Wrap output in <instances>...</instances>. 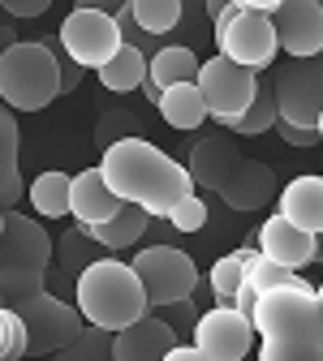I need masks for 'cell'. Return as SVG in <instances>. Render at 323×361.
I'll return each instance as SVG.
<instances>
[{
  "label": "cell",
  "instance_id": "29",
  "mask_svg": "<svg viewBox=\"0 0 323 361\" xmlns=\"http://www.w3.org/2000/svg\"><path fill=\"white\" fill-rule=\"evenodd\" d=\"M43 288H48V271L43 267H0V293H5L9 310H18L22 301H30Z\"/></svg>",
  "mask_w": 323,
  "mask_h": 361
},
{
  "label": "cell",
  "instance_id": "5",
  "mask_svg": "<svg viewBox=\"0 0 323 361\" xmlns=\"http://www.w3.org/2000/svg\"><path fill=\"white\" fill-rule=\"evenodd\" d=\"M211 35H216L220 56H228L233 65H246V69H254V73H267V65L276 61V52H281V43H276V26H271V13H259V9L228 5V9L211 22Z\"/></svg>",
  "mask_w": 323,
  "mask_h": 361
},
{
  "label": "cell",
  "instance_id": "36",
  "mask_svg": "<svg viewBox=\"0 0 323 361\" xmlns=\"http://www.w3.org/2000/svg\"><path fill=\"white\" fill-rule=\"evenodd\" d=\"M52 0H0V9H5L9 18H39V13H48Z\"/></svg>",
  "mask_w": 323,
  "mask_h": 361
},
{
  "label": "cell",
  "instance_id": "13",
  "mask_svg": "<svg viewBox=\"0 0 323 361\" xmlns=\"http://www.w3.org/2000/svg\"><path fill=\"white\" fill-rule=\"evenodd\" d=\"M57 241L48 237L39 219H26L22 211H5V233H0V267H43L52 271Z\"/></svg>",
  "mask_w": 323,
  "mask_h": 361
},
{
  "label": "cell",
  "instance_id": "25",
  "mask_svg": "<svg viewBox=\"0 0 323 361\" xmlns=\"http://www.w3.org/2000/svg\"><path fill=\"white\" fill-rule=\"evenodd\" d=\"M250 254H254V245H246V250H233V254L216 258L211 276H207V284H211V293H216V305H237V293H242V284H246Z\"/></svg>",
  "mask_w": 323,
  "mask_h": 361
},
{
  "label": "cell",
  "instance_id": "24",
  "mask_svg": "<svg viewBox=\"0 0 323 361\" xmlns=\"http://www.w3.org/2000/svg\"><path fill=\"white\" fill-rule=\"evenodd\" d=\"M95 73H100L104 90H112V95H129V90H138L147 82V56L138 48H129V43H121V52L104 69H95Z\"/></svg>",
  "mask_w": 323,
  "mask_h": 361
},
{
  "label": "cell",
  "instance_id": "9",
  "mask_svg": "<svg viewBox=\"0 0 323 361\" xmlns=\"http://www.w3.org/2000/svg\"><path fill=\"white\" fill-rule=\"evenodd\" d=\"M276 86V108H281V121L315 129L319 112H323V52L319 56H302V61H285L271 78Z\"/></svg>",
  "mask_w": 323,
  "mask_h": 361
},
{
  "label": "cell",
  "instance_id": "6",
  "mask_svg": "<svg viewBox=\"0 0 323 361\" xmlns=\"http://www.w3.org/2000/svg\"><path fill=\"white\" fill-rule=\"evenodd\" d=\"M129 267H134V276L143 280L151 310L186 301V297L199 293V267H194V258L186 250H177V245H147V250L134 254Z\"/></svg>",
  "mask_w": 323,
  "mask_h": 361
},
{
  "label": "cell",
  "instance_id": "19",
  "mask_svg": "<svg viewBox=\"0 0 323 361\" xmlns=\"http://www.w3.org/2000/svg\"><path fill=\"white\" fill-rule=\"evenodd\" d=\"M276 202H281V215L298 224L302 233H323V176H293L276 194Z\"/></svg>",
  "mask_w": 323,
  "mask_h": 361
},
{
  "label": "cell",
  "instance_id": "30",
  "mask_svg": "<svg viewBox=\"0 0 323 361\" xmlns=\"http://www.w3.org/2000/svg\"><path fill=\"white\" fill-rule=\"evenodd\" d=\"M52 361H112V331L82 327V336L69 340L61 353H52Z\"/></svg>",
  "mask_w": 323,
  "mask_h": 361
},
{
  "label": "cell",
  "instance_id": "34",
  "mask_svg": "<svg viewBox=\"0 0 323 361\" xmlns=\"http://www.w3.org/2000/svg\"><path fill=\"white\" fill-rule=\"evenodd\" d=\"M199 22H207V5H203V0H181V26H177V35H199Z\"/></svg>",
  "mask_w": 323,
  "mask_h": 361
},
{
  "label": "cell",
  "instance_id": "10",
  "mask_svg": "<svg viewBox=\"0 0 323 361\" xmlns=\"http://www.w3.org/2000/svg\"><path fill=\"white\" fill-rule=\"evenodd\" d=\"M61 48L65 56H74L82 69H104L117 52H121V30L117 18L100 13V9H74L61 22Z\"/></svg>",
  "mask_w": 323,
  "mask_h": 361
},
{
  "label": "cell",
  "instance_id": "8",
  "mask_svg": "<svg viewBox=\"0 0 323 361\" xmlns=\"http://www.w3.org/2000/svg\"><path fill=\"white\" fill-rule=\"evenodd\" d=\"M254 86H259V73L246 69V65H233L228 56H211L199 65V90H203V104H207V116L220 121L224 129L233 125L250 99H254Z\"/></svg>",
  "mask_w": 323,
  "mask_h": 361
},
{
  "label": "cell",
  "instance_id": "32",
  "mask_svg": "<svg viewBox=\"0 0 323 361\" xmlns=\"http://www.w3.org/2000/svg\"><path fill=\"white\" fill-rule=\"evenodd\" d=\"M164 219H168L172 233H199L203 224H207V202H203L199 194H190V198H181Z\"/></svg>",
  "mask_w": 323,
  "mask_h": 361
},
{
  "label": "cell",
  "instance_id": "33",
  "mask_svg": "<svg viewBox=\"0 0 323 361\" xmlns=\"http://www.w3.org/2000/svg\"><path fill=\"white\" fill-rule=\"evenodd\" d=\"M160 319L177 331V340L186 344L190 336H194V327H199V305H194V297H186V301H172V305H160L155 310Z\"/></svg>",
  "mask_w": 323,
  "mask_h": 361
},
{
  "label": "cell",
  "instance_id": "45",
  "mask_svg": "<svg viewBox=\"0 0 323 361\" xmlns=\"http://www.w3.org/2000/svg\"><path fill=\"white\" fill-rule=\"evenodd\" d=\"M0 233H5V211H0Z\"/></svg>",
  "mask_w": 323,
  "mask_h": 361
},
{
  "label": "cell",
  "instance_id": "40",
  "mask_svg": "<svg viewBox=\"0 0 323 361\" xmlns=\"http://www.w3.org/2000/svg\"><path fill=\"white\" fill-rule=\"evenodd\" d=\"M203 5H207V22H216L228 5H233V0H203Z\"/></svg>",
  "mask_w": 323,
  "mask_h": 361
},
{
  "label": "cell",
  "instance_id": "4",
  "mask_svg": "<svg viewBox=\"0 0 323 361\" xmlns=\"http://www.w3.org/2000/svg\"><path fill=\"white\" fill-rule=\"evenodd\" d=\"M52 99H61V69L48 43L30 39L0 48V104L13 112H43Z\"/></svg>",
  "mask_w": 323,
  "mask_h": 361
},
{
  "label": "cell",
  "instance_id": "35",
  "mask_svg": "<svg viewBox=\"0 0 323 361\" xmlns=\"http://www.w3.org/2000/svg\"><path fill=\"white\" fill-rule=\"evenodd\" d=\"M276 133H281L289 147H315L319 142L315 129H302V125H289V121H276Z\"/></svg>",
  "mask_w": 323,
  "mask_h": 361
},
{
  "label": "cell",
  "instance_id": "16",
  "mask_svg": "<svg viewBox=\"0 0 323 361\" xmlns=\"http://www.w3.org/2000/svg\"><path fill=\"white\" fill-rule=\"evenodd\" d=\"M246 155L237 151V142L228 138V133H207V138H199L190 147V180L203 190H220L228 176H233V168L242 164Z\"/></svg>",
  "mask_w": 323,
  "mask_h": 361
},
{
  "label": "cell",
  "instance_id": "3",
  "mask_svg": "<svg viewBox=\"0 0 323 361\" xmlns=\"http://www.w3.org/2000/svg\"><path fill=\"white\" fill-rule=\"evenodd\" d=\"M74 305L82 314L86 327H104V331H125L129 323H138L143 314H151L147 288L134 276V267L100 254L95 262H86L74 280Z\"/></svg>",
  "mask_w": 323,
  "mask_h": 361
},
{
  "label": "cell",
  "instance_id": "22",
  "mask_svg": "<svg viewBox=\"0 0 323 361\" xmlns=\"http://www.w3.org/2000/svg\"><path fill=\"white\" fill-rule=\"evenodd\" d=\"M164 125L181 129V133H190L207 121V104H203V90L199 82H177V86H164L160 90V99H155Z\"/></svg>",
  "mask_w": 323,
  "mask_h": 361
},
{
  "label": "cell",
  "instance_id": "23",
  "mask_svg": "<svg viewBox=\"0 0 323 361\" xmlns=\"http://www.w3.org/2000/svg\"><path fill=\"white\" fill-rule=\"evenodd\" d=\"M199 52L186 48V43H164V48L147 61V82L155 90L177 86V82H199Z\"/></svg>",
  "mask_w": 323,
  "mask_h": 361
},
{
  "label": "cell",
  "instance_id": "31",
  "mask_svg": "<svg viewBox=\"0 0 323 361\" xmlns=\"http://www.w3.org/2000/svg\"><path fill=\"white\" fill-rule=\"evenodd\" d=\"M57 258H61V271H69V276L78 280V271L86 267V262H95L100 254H95V241L86 237V228L78 224L74 233H65L61 241H57Z\"/></svg>",
  "mask_w": 323,
  "mask_h": 361
},
{
  "label": "cell",
  "instance_id": "43",
  "mask_svg": "<svg viewBox=\"0 0 323 361\" xmlns=\"http://www.w3.org/2000/svg\"><path fill=\"white\" fill-rule=\"evenodd\" d=\"M315 133H319V142H323V112H319V121H315Z\"/></svg>",
  "mask_w": 323,
  "mask_h": 361
},
{
  "label": "cell",
  "instance_id": "42",
  "mask_svg": "<svg viewBox=\"0 0 323 361\" xmlns=\"http://www.w3.org/2000/svg\"><path fill=\"white\" fill-rule=\"evenodd\" d=\"M315 262H323V233H315Z\"/></svg>",
  "mask_w": 323,
  "mask_h": 361
},
{
  "label": "cell",
  "instance_id": "1",
  "mask_svg": "<svg viewBox=\"0 0 323 361\" xmlns=\"http://www.w3.org/2000/svg\"><path fill=\"white\" fill-rule=\"evenodd\" d=\"M100 172L108 180V190L121 198V202H134L143 207L147 215L164 219L181 198L194 194V180H190V168L177 164L172 155H164L155 142L147 138H117L104 159H100Z\"/></svg>",
  "mask_w": 323,
  "mask_h": 361
},
{
  "label": "cell",
  "instance_id": "11",
  "mask_svg": "<svg viewBox=\"0 0 323 361\" xmlns=\"http://www.w3.org/2000/svg\"><path fill=\"white\" fill-rule=\"evenodd\" d=\"M254 323L237 305H211L207 314H199V327L190 336V344L207 361H242L254 348Z\"/></svg>",
  "mask_w": 323,
  "mask_h": 361
},
{
  "label": "cell",
  "instance_id": "38",
  "mask_svg": "<svg viewBox=\"0 0 323 361\" xmlns=\"http://www.w3.org/2000/svg\"><path fill=\"white\" fill-rule=\"evenodd\" d=\"M164 361H207L194 344H172L168 353H164Z\"/></svg>",
  "mask_w": 323,
  "mask_h": 361
},
{
  "label": "cell",
  "instance_id": "2",
  "mask_svg": "<svg viewBox=\"0 0 323 361\" xmlns=\"http://www.w3.org/2000/svg\"><path fill=\"white\" fill-rule=\"evenodd\" d=\"M250 323L259 336V361H323V310L306 280L259 293Z\"/></svg>",
  "mask_w": 323,
  "mask_h": 361
},
{
  "label": "cell",
  "instance_id": "15",
  "mask_svg": "<svg viewBox=\"0 0 323 361\" xmlns=\"http://www.w3.org/2000/svg\"><path fill=\"white\" fill-rule=\"evenodd\" d=\"M181 344L177 331L160 319V314H143L125 331H112V361H164V353Z\"/></svg>",
  "mask_w": 323,
  "mask_h": 361
},
{
  "label": "cell",
  "instance_id": "28",
  "mask_svg": "<svg viewBox=\"0 0 323 361\" xmlns=\"http://www.w3.org/2000/svg\"><path fill=\"white\" fill-rule=\"evenodd\" d=\"M129 13L147 35L168 39L181 26V0H129Z\"/></svg>",
  "mask_w": 323,
  "mask_h": 361
},
{
  "label": "cell",
  "instance_id": "44",
  "mask_svg": "<svg viewBox=\"0 0 323 361\" xmlns=\"http://www.w3.org/2000/svg\"><path fill=\"white\" fill-rule=\"evenodd\" d=\"M315 297H319V310H323V284H319V288H315Z\"/></svg>",
  "mask_w": 323,
  "mask_h": 361
},
{
  "label": "cell",
  "instance_id": "46",
  "mask_svg": "<svg viewBox=\"0 0 323 361\" xmlns=\"http://www.w3.org/2000/svg\"><path fill=\"white\" fill-rule=\"evenodd\" d=\"M0 305H5V293H0Z\"/></svg>",
  "mask_w": 323,
  "mask_h": 361
},
{
  "label": "cell",
  "instance_id": "14",
  "mask_svg": "<svg viewBox=\"0 0 323 361\" xmlns=\"http://www.w3.org/2000/svg\"><path fill=\"white\" fill-rule=\"evenodd\" d=\"M254 250H259L263 258H271V262L289 267V271H302V267H310V262H315V237H310V233H302L298 224H289L281 211L267 215V219L259 224V233H254Z\"/></svg>",
  "mask_w": 323,
  "mask_h": 361
},
{
  "label": "cell",
  "instance_id": "21",
  "mask_svg": "<svg viewBox=\"0 0 323 361\" xmlns=\"http://www.w3.org/2000/svg\"><path fill=\"white\" fill-rule=\"evenodd\" d=\"M151 219H155V215H147L143 207L121 202V211H117L108 224H82V228H86V237H90V241L104 245V250H129L134 241H143V237H147Z\"/></svg>",
  "mask_w": 323,
  "mask_h": 361
},
{
  "label": "cell",
  "instance_id": "18",
  "mask_svg": "<svg viewBox=\"0 0 323 361\" xmlns=\"http://www.w3.org/2000/svg\"><path fill=\"white\" fill-rule=\"evenodd\" d=\"M117 211H121V198L108 190L104 172L100 168H82L74 176V185H69V215L78 224H108Z\"/></svg>",
  "mask_w": 323,
  "mask_h": 361
},
{
  "label": "cell",
  "instance_id": "47",
  "mask_svg": "<svg viewBox=\"0 0 323 361\" xmlns=\"http://www.w3.org/2000/svg\"><path fill=\"white\" fill-rule=\"evenodd\" d=\"M315 5H319V9H323V0H315Z\"/></svg>",
  "mask_w": 323,
  "mask_h": 361
},
{
  "label": "cell",
  "instance_id": "12",
  "mask_svg": "<svg viewBox=\"0 0 323 361\" xmlns=\"http://www.w3.org/2000/svg\"><path fill=\"white\" fill-rule=\"evenodd\" d=\"M271 26H276V43H281L285 56L302 61V56L323 52V9L315 0H281L271 9Z\"/></svg>",
  "mask_w": 323,
  "mask_h": 361
},
{
  "label": "cell",
  "instance_id": "17",
  "mask_svg": "<svg viewBox=\"0 0 323 361\" xmlns=\"http://www.w3.org/2000/svg\"><path fill=\"white\" fill-rule=\"evenodd\" d=\"M216 194L224 198L228 211H259L276 198V172L263 159H242Z\"/></svg>",
  "mask_w": 323,
  "mask_h": 361
},
{
  "label": "cell",
  "instance_id": "39",
  "mask_svg": "<svg viewBox=\"0 0 323 361\" xmlns=\"http://www.w3.org/2000/svg\"><path fill=\"white\" fill-rule=\"evenodd\" d=\"M233 5H242V9H259V13H271L281 0H233Z\"/></svg>",
  "mask_w": 323,
  "mask_h": 361
},
{
  "label": "cell",
  "instance_id": "20",
  "mask_svg": "<svg viewBox=\"0 0 323 361\" xmlns=\"http://www.w3.org/2000/svg\"><path fill=\"white\" fill-rule=\"evenodd\" d=\"M18 147H22V133H18L13 108L0 104V211H13V202H22V194H26L22 168H18Z\"/></svg>",
  "mask_w": 323,
  "mask_h": 361
},
{
  "label": "cell",
  "instance_id": "26",
  "mask_svg": "<svg viewBox=\"0 0 323 361\" xmlns=\"http://www.w3.org/2000/svg\"><path fill=\"white\" fill-rule=\"evenodd\" d=\"M276 121H281V108H276V86L259 73V86H254V99H250V108L228 125L233 133H242V138H259V133H267V129H276Z\"/></svg>",
  "mask_w": 323,
  "mask_h": 361
},
{
  "label": "cell",
  "instance_id": "27",
  "mask_svg": "<svg viewBox=\"0 0 323 361\" xmlns=\"http://www.w3.org/2000/svg\"><path fill=\"white\" fill-rule=\"evenodd\" d=\"M69 185H74V176L69 172H39L30 180V207L43 215V219H61L69 215Z\"/></svg>",
  "mask_w": 323,
  "mask_h": 361
},
{
  "label": "cell",
  "instance_id": "37",
  "mask_svg": "<svg viewBox=\"0 0 323 361\" xmlns=\"http://www.w3.org/2000/svg\"><path fill=\"white\" fill-rule=\"evenodd\" d=\"M129 5V0H78L74 9H100V13H108V18H117L121 9Z\"/></svg>",
  "mask_w": 323,
  "mask_h": 361
},
{
  "label": "cell",
  "instance_id": "41",
  "mask_svg": "<svg viewBox=\"0 0 323 361\" xmlns=\"http://www.w3.org/2000/svg\"><path fill=\"white\" fill-rule=\"evenodd\" d=\"M9 340V305H0V348Z\"/></svg>",
  "mask_w": 323,
  "mask_h": 361
},
{
  "label": "cell",
  "instance_id": "7",
  "mask_svg": "<svg viewBox=\"0 0 323 361\" xmlns=\"http://www.w3.org/2000/svg\"><path fill=\"white\" fill-rule=\"evenodd\" d=\"M18 314H22V323H26V357H52L69 340H78L82 327H86L82 314H78V305L61 301L48 288L35 293L30 301H22Z\"/></svg>",
  "mask_w": 323,
  "mask_h": 361
}]
</instances>
